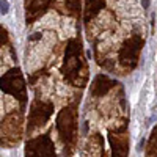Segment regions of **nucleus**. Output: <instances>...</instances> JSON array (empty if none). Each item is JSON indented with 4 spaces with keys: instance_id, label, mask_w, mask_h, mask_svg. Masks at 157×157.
Wrapping results in <instances>:
<instances>
[{
    "instance_id": "f257e3e1",
    "label": "nucleus",
    "mask_w": 157,
    "mask_h": 157,
    "mask_svg": "<svg viewBox=\"0 0 157 157\" xmlns=\"http://www.w3.org/2000/svg\"><path fill=\"white\" fill-rule=\"evenodd\" d=\"M10 13V2L8 0H0V14L5 16Z\"/></svg>"
}]
</instances>
